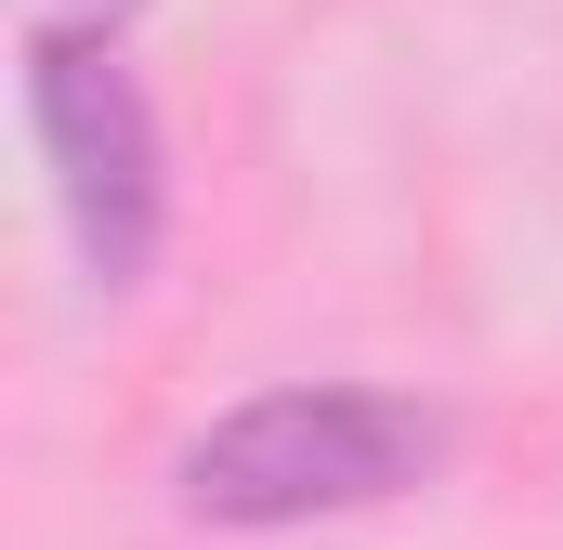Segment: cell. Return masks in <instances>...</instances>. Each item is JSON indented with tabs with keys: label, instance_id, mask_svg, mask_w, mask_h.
I'll list each match as a JSON object with an SVG mask.
<instances>
[{
	"label": "cell",
	"instance_id": "3957f363",
	"mask_svg": "<svg viewBox=\"0 0 563 550\" xmlns=\"http://www.w3.org/2000/svg\"><path fill=\"white\" fill-rule=\"evenodd\" d=\"M66 13H79V26H119V13H144V0H66Z\"/></svg>",
	"mask_w": 563,
	"mask_h": 550
},
{
	"label": "cell",
	"instance_id": "7a4b0ae2",
	"mask_svg": "<svg viewBox=\"0 0 563 550\" xmlns=\"http://www.w3.org/2000/svg\"><path fill=\"white\" fill-rule=\"evenodd\" d=\"M13 66H26V132L53 157L66 250H79V275L119 301V288H144L157 250H170V132H157V106H144L119 26L40 13Z\"/></svg>",
	"mask_w": 563,
	"mask_h": 550
},
{
	"label": "cell",
	"instance_id": "6da1fadb",
	"mask_svg": "<svg viewBox=\"0 0 563 550\" xmlns=\"http://www.w3.org/2000/svg\"><path fill=\"white\" fill-rule=\"evenodd\" d=\"M432 459H445L432 407L380 394V381H288V394H250L210 419L170 459V498H184V525L288 538V525H341V512L407 498Z\"/></svg>",
	"mask_w": 563,
	"mask_h": 550
}]
</instances>
